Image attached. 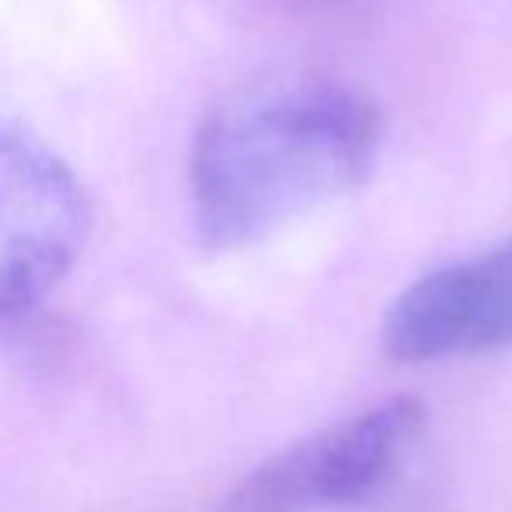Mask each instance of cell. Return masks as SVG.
Returning a JSON list of instances; mask_svg holds the SVG:
<instances>
[{
    "instance_id": "cell-1",
    "label": "cell",
    "mask_w": 512,
    "mask_h": 512,
    "mask_svg": "<svg viewBox=\"0 0 512 512\" xmlns=\"http://www.w3.org/2000/svg\"><path fill=\"white\" fill-rule=\"evenodd\" d=\"M383 148V113L323 74L242 85L200 120L190 151L193 225L204 246L242 249L358 190Z\"/></svg>"
},
{
    "instance_id": "cell-2",
    "label": "cell",
    "mask_w": 512,
    "mask_h": 512,
    "mask_svg": "<svg viewBox=\"0 0 512 512\" xmlns=\"http://www.w3.org/2000/svg\"><path fill=\"white\" fill-rule=\"evenodd\" d=\"M428 428L414 397H393L274 453L225 491L214 512H337L390 491Z\"/></svg>"
},
{
    "instance_id": "cell-3",
    "label": "cell",
    "mask_w": 512,
    "mask_h": 512,
    "mask_svg": "<svg viewBox=\"0 0 512 512\" xmlns=\"http://www.w3.org/2000/svg\"><path fill=\"white\" fill-rule=\"evenodd\" d=\"M92 211L74 169L32 130L0 120V316L39 306L78 264Z\"/></svg>"
},
{
    "instance_id": "cell-4",
    "label": "cell",
    "mask_w": 512,
    "mask_h": 512,
    "mask_svg": "<svg viewBox=\"0 0 512 512\" xmlns=\"http://www.w3.org/2000/svg\"><path fill=\"white\" fill-rule=\"evenodd\" d=\"M383 348L397 362L512 348V235L411 281L383 320Z\"/></svg>"
},
{
    "instance_id": "cell-5",
    "label": "cell",
    "mask_w": 512,
    "mask_h": 512,
    "mask_svg": "<svg viewBox=\"0 0 512 512\" xmlns=\"http://www.w3.org/2000/svg\"><path fill=\"white\" fill-rule=\"evenodd\" d=\"M292 15L302 18H344L358 15V11H369L379 0H281Z\"/></svg>"
}]
</instances>
